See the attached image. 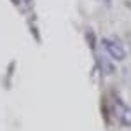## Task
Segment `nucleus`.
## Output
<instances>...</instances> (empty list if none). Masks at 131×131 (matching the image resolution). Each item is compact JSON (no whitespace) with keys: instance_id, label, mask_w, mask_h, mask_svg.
I'll return each instance as SVG.
<instances>
[{"instance_id":"obj_3","label":"nucleus","mask_w":131,"mask_h":131,"mask_svg":"<svg viewBox=\"0 0 131 131\" xmlns=\"http://www.w3.org/2000/svg\"><path fill=\"white\" fill-rule=\"evenodd\" d=\"M105 2H110V0H105Z\"/></svg>"},{"instance_id":"obj_1","label":"nucleus","mask_w":131,"mask_h":131,"mask_svg":"<svg viewBox=\"0 0 131 131\" xmlns=\"http://www.w3.org/2000/svg\"><path fill=\"white\" fill-rule=\"evenodd\" d=\"M112 112H114L115 119L121 122L122 126H131V107L128 103H124V101L119 100V98H114Z\"/></svg>"},{"instance_id":"obj_2","label":"nucleus","mask_w":131,"mask_h":131,"mask_svg":"<svg viewBox=\"0 0 131 131\" xmlns=\"http://www.w3.org/2000/svg\"><path fill=\"white\" fill-rule=\"evenodd\" d=\"M101 46H103V51L107 52V56H110L112 60L122 61L126 58V51H124V47L121 46L119 40H115V39H103Z\"/></svg>"}]
</instances>
